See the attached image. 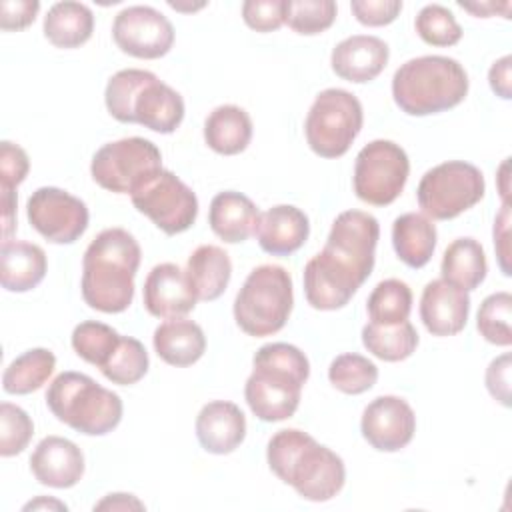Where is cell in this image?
<instances>
[{
    "instance_id": "2",
    "label": "cell",
    "mask_w": 512,
    "mask_h": 512,
    "mask_svg": "<svg viewBox=\"0 0 512 512\" xmlns=\"http://www.w3.org/2000/svg\"><path fill=\"white\" fill-rule=\"evenodd\" d=\"M270 470L310 502L332 500L346 482L342 458L298 428L278 430L266 448Z\"/></svg>"
},
{
    "instance_id": "46",
    "label": "cell",
    "mask_w": 512,
    "mask_h": 512,
    "mask_svg": "<svg viewBox=\"0 0 512 512\" xmlns=\"http://www.w3.org/2000/svg\"><path fill=\"white\" fill-rule=\"evenodd\" d=\"M508 224H510V208L508 204H502L500 214L494 220V246H496V254H498V264L504 276H510V266H508V258H510V246H508Z\"/></svg>"
},
{
    "instance_id": "9",
    "label": "cell",
    "mask_w": 512,
    "mask_h": 512,
    "mask_svg": "<svg viewBox=\"0 0 512 512\" xmlns=\"http://www.w3.org/2000/svg\"><path fill=\"white\" fill-rule=\"evenodd\" d=\"M484 192V176L474 164L448 160L422 176L416 198L424 216L432 220H452L478 204Z\"/></svg>"
},
{
    "instance_id": "5",
    "label": "cell",
    "mask_w": 512,
    "mask_h": 512,
    "mask_svg": "<svg viewBox=\"0 0 512 512\" xmlns=\"http://www.w3.org/2000/svg\"><path fill=\"white\" fill-rule=\"evenodd\" d=\"M468 94L464 66L448 56H418L404 62L392 78L396 106L410 116H428L458 106Z\"/></svg>"
},
{
    "instance_id": "38",
    "label": "cell",
    "mask_w": 512,
    "mask_h": 512,
    "mask_svg": "<svg viewBox=\"0 0 512 512\" xmlns=\"http://www.w3.org/2000/svg\"><path fill=\"white\" fill-rule=\"evenodd\" d=\"M510 316H512V296L510 292H494L484 298L478 310V332L480 336L496 346H510L512 344V330H510Z\"/></svg>"
},
{
    "instance_id": "36",
    "label": "cell",
    "mask_w": 512,
    "mask_h": 512,
    "mask_svg": "<svg viewBox=\"0 0 512 512\" xmlns=\"http://www.w3.org/2000/svg\"><path fill=\"white\" fill-rule=\"evenodd\" d=\"M328 380L336 390L354 396L370 390L376 384L378 368L366 356L348 352V354L336 356L330 362Z\"/></svg>"
},
{
    "instance_id": "17",
    "label": "cell",
    "mask_w": 512,
    "mask_h": 512,
    "mask_svg": "<svg viewBox=\"0 0 512 512\" xmlns=\"http://www.w3.org/2000/svg\"><path fill=\"white\" fill-rule=\"evenodd\" d=\"M198 298L186 270L172 262L156 264L144 280V308L156 318H182L194 310Z\"/></svg>"
},
{
    "instance_id": "11",
    "label": "cell",
    "mask_w": 512,
    "mask_h": 512,
    "mask_svg": "<svg viewBox=\"0 0 512 512\" xmlns=\"http://www.w3.org/2000/svg\"><path fill=\"white\" fill-rule=\"evenodd\" d=\"M372 274V266L324 244L304 266V294L316 310H338Z\"/></svg>"
},
{
    "instance_id": "20",
    "label": "cell",
    "mask_w": 512,
    "mask_h": 512,
    "mask_svg": "<svg viewBox=\"0 0 512 512\" xmlns=\"http://www.w3.org/2000/svg\"><path fill=\"white\" fill-rule=\"evenodd\" d=\"M390 48L378 36L354 34L338 42L332 50L330 64L336 76L348 82H370L388 64Z\"/></svg>"
},
{
    "instance_id": "39",
    "label": "cell",
    "mask_w": 512,
    "mask_h": 512,
    "mask_svg": "<svg viewBox=\"0 0 512 512\" xmlns=\"http://www.w3.org/2000/svg\"><path fill=\"white\" fill-rule=\"evenodd\" d=\"M416 32L430 46H454L462 38V28L454 14L440 4H426L416 16Z\"/></svg>"
},
{
    "instance_id": "22",
    "label": "cell",
    "mask_w": 512,
    "mask_h": 512,
    "mask_svg": "<svg viewBox=\"0 0 512 512\" xmlns=\"http://www.w3.org/2000/svg\"><path fill=\"white\" fill-rule=\"evenodd\" d=\"M254 234L264 252L272 256H290L308 240L310 222L300 208L278 204L260 214Z\"/></svg>"
},
{
    "instance_id": "18",
    "label": "cell",
    "mask_w": 512,
    "mask_h": 512,
    "mask_svg": "<svg viewBox=\"0 0 512 512\" xmlns=\"http://www.w3.org/2000/svg\"><path fill=\"white\" fill-rule=\"evenodd\" d=\"M470 314V296L466 290L446 282L432 280L424 286L420 298V320L432 336H454L464 330Z\"/></svg>"
},
{
    "instance_id": "26",
    "label": "cell",
    "mask_w": 512,
    "mask_h": 512,
    "mask_svg": "<svg viewBox=\"0 0 512 512\" xmlns=\"http://www.w3.org/2000/svg\"><path fill=\"white\" fill-rule=\"evenodd\" d=\"M186 276L198 300L212 302L222 296L232 276L230 256L214 244L198 246L186 264Z\"/></svg>"
},
{
    "instance_id": "35",
    "label": "cell",
    "mask_w": 512,
    "mask_h": 512,
    "mask_svg": "<svg viewBox=\"0 0 512 512\" xmlns=\"http://www.w3.org/2000/svg\"><path fill=\"white\" fill-rule=\"evenodd\" d=\"M118 342H120V334L112 326L96 322V320L80 322L72 330L74 352L82 360H86L88 364H94L98 368H102L110 360Z\"/></svg>"
},
{
    "instance_id": "19",
    "label": "cell",
    "mask_w": 512,
    "mask_h": 512,
    "mask_svg": "<svg viewBox=\"0 0 512 512\" xmlns=\"http://www.w3.org/2000/svg\"><path fill=\"white\" fill-rule=\"evenodd\" d=\"M30 470L44 486L72 488L84 474V454L68 438L46 436L30 456Z\"/></svg>"
},
{
    "instance_id": "10",
    "label": "cell",
    "mask_w": 512,
    "mask_h": 512,
    "mask_svg": "<svg viewBox=\"0 0 512 512\" xmlns=\"http://www.w3.org/2000/svg\"><path fill=\"white\" fill-rule=\"evenodd\" d=\"M162 170V154L154 142L130 136L104 144L92 156L90 174L98 186L114 194H132Z\"/></svg>"
},
{
    "instance_id": "8",
    "label": "cell",
    "mask_w": 512,
    "mask_h": 512,
    "mask_svg": "<svg viewBox=\"0 0 512 512\" xmlns=\"http://www.w3.org/2000/svg\"><path fill=\"white\" fill-rule=\"evenodd\" d=\"M364 112L360 100L342 88H326L312 102L304 134L310 150L322 158H340L360 134Z\"/></svg>"
},
{
    "instance_id": "12",
    "label": "cell",
    "mask_w": 512,
    "mask_h": 512,
    "mask_svg": "<svg viewBox=\"0 0 512 512\" xmlns=\"http://www.w3.org/2000/svg\"><path fill=\"white\" fill-rule=\"evenodd\" d=\"M410 162L404 148L392 140H372L356 156L354 192L372 206L392 204L404 190Z\"/></svg>"
},
{
    "instance_id": "30",
    "label": "cell",
    "mask_w": 512,
    "mask_h": 512,
    "mask_svg": "<svg viewBox=\"0 0 512 512\" xmlns=\"http://www.w3.org/2000/svg\"><path fill=\"white\" fill-rule=\"evenodd\" d=\"M94 14L80 2H56L44 16V36L58 48H76L90 40Z\"/></svg>"
},
{
    "instance_id": "40",
    "label": "cell",
    "mask_w": 512,
    "mask_h": 512,
    "mask_svg": "<svg viewBox=\"0 0 512 512\" xmlns=\"http://www.w3.org/2000/svg\"><path fill=\"white\" fill-rule=\"evenodd\" d=\"M34 434L30 416L16 404H0V454L4 458L20 454Z\"/></svg>"
},
{
    "instance_id": "7",
    "label": "cell",
    "mask_w": 512,
    "mask_h": 512,
    "mask_svg": "<svg viewBox=\"0 0 512 512\" xmlns=\"http://www.w3.org/2000/svg\"><path fill=\"white\" fill-rule=\"evenodd\" d=\"M292 276L278 264H262L244 280L234 300V320L254 338L276 334L292 312Z\"/></svg>"
},
{
    "instance_id": "37",
    "label": "cell",
    "mask_w": 512,
    "mask_h": 512,
    "mask_svg": "<svg viewBox=\"0 0 512 512\" xmlns=\"http://www.w3.org/2000/svg\"><path fill=\"white\" fill-rule=\"evenodd\" d=\"M336 20L332 0H284V22L298 34L312 36L328 30Z\"/></svg>"
},
{
    "instance_id": "25",
    "label": "cell",
    "mask_w": 512,
    "mask_h": 512,
    "mask_svg": "<svg viewBox=\"0 0 512 512\" xmlns=\"http://www.w3.org/2000/svg\"><path fill=\"white\" fill-rule=\"evenodd\" d=\"M154 350L170 366H190L198 362L206 350L202 328L188 318H168L154 330Z\"/></svg>"
},
{
    "instance_id": "27",
    "label": "cell",
    "mask_w": 512,
    "mask_h": 512,
    "mask_svg": "<svg viewBox=\"0 0 512 512\" xmlns=\"http://www.w3.org/2000/svg\"><path fill=\"white\" fill-rule=\"evenodd\" d=\"M392 246L406 266L422 268L434 254L436 226L424 214L406 212L392 224Z\"/></svg>"
},
{
    "instance_id": "43",
    "label": "cell",
    "mask_w": 512,
    "mask_h": 512,
    "mask_svg": "<svg viewBox=\"0 0 512 512\" xmlns=\"http://www.w3.org/2000/svg\"><path fill=\"white\" fill-rule=\"evenodd\" d=\"M352 14L364 26H386L402 10L400 0H352Z\"/></svg>"
},
{
    "instance_id": "21",
    "label": "cell",
    "mask_w": 512,
    "mask_h": 512,
    "mask_svg": "<svg viewBox=\"0 0 512 512\" xmlns=\"http://www.w3.org/2000/svg\"><path fill=\"white\" fill-rule=\"evenodd\" d=\"M246 436L244 412L228 400H214L202 406L196 416V438L210 454L234 452Z\"/></svg>"
},
{
    "instance_id": "41",
    "label": "cell",
    "mask_w": 512,
    "mask_h": 512,
    "mask_svg": "<svg viewBox=\"0 0 512 512\" xmlns=\"http://www.w3.org/2000/svg\"><path fill=\"white\" fill-rule=\"evenodd\" d=\"M30 160L28 154L14 142L4 140L0 144V190L14 192L28 176Z\"/></svg>"
},
{
    "instance_id": "13",
    "label": "cell",
    "mask_w": 512,
    "mask_h": 512,
    "mask_svg": "<svg viewBox=\"0 0 512 512\" xmlns=\"http://www.w3.org/2000/svg\"><path fill=\"white\" fill-rule=\"evenodd\" d=\"M130 198L134 208L168 236L188 230L198 216V198L192 188L164 168L132 192Z\"/></svg>"
},
{
    "instance_id": "4",
    "label": "cell",
    "mask_w": 512,
    "mask_h": 512,
    "mask_svg": "<svg viewBox=\"0 0 512 512\" xmlns=\"http://www.w3.org/2000/svg\"><path fill=\"white\" fill-rule=\"evenodd\" d=\"M104 102L118 122H136L160 134L174 132L184 118L182 96L156 74L140 68L116 72L106 84Z\"/></svg>"
},
{
    "instance_id": "42",
    "label": "cell",
    "mask_w": 512,
    "mask_h": 512,
    "mask_svg": "<svg viewBox=\"0 0 512 512\" xmlns=\"http://www.w3.org/2000/svg\"><path fill=\"white\" fill-rule=\"evenodd\" d=\"M242 18L256 32L278 30L284 24V0H246Z\"/></svg>"
},
{
    "instance_id": "6",
    "label": "cell",
    "mask_w": 512,
    "mask_h": 512,
    "mask_svg": "<svg viewBox=\"0 0 512 512\" xmlns=\"http://www.w3.org/2000/svg\"><path fill=\"white\" fill-rule=\"evenodd\" d=\"M46 406L72 430L86 436H104L122 420V400L82 372L58 374L46 390Z\"/></svg>"
},
{
    "instance_id": "3",
    "label": "cell",
    "mask_w": 512,
    "mask_h": 512,
    "mask_svg": "<svg viewBox=\"0 0 512 512\" xmlns=\"http://www.w3.org/2000/svg\"><path fill=\"white\" fill-rule=\"evenodd\" d=\"M252 366L244 398L254 416L264 422L290 418L300 404L302 386L310 376L306 354L292 344L272 342L258 348Z\"/></svg>"
},
{
    "instance_id": "23",
    "label": "cell",
    "mask_w": 512,
    "mask_h": 512,
    "mask_svg": "<svg viewBox=\"0 0 512 512\" xmlns=\"http://www.w3.org/2000/svg\"><path fill=\"white\" fill-rule=\"evenodd\" d=\"M260 212L256 204L236 190L218 192L210 202L208 222L212 232L228 244L248 240L258 224Z\"/></svg>"
},
{
    "instance_id": "15",
    "label": "cell",
    "mask_w": 512,
    "mask_h": 512,
    "mask_svg": "<svg viewBox=\"0 0 512 512\" xmlns=\"http://www.w3.org/2000/svg\"><path fill=\"white\" fill-rule=\"evenodd\" d=\"M112 38L124 54L154 60L170 52L174 28L170 20L152 6H128L116 14Z\"/></svg>"
},
{
    "instance_id": "32",
    "label": "cell",
    "mask_w": 512,
    "mask_h": 512,
    "mask_svg": "<svg viewBox=\"0 0 512 512\" xmlns=\"http://www.w3.org/2000/svg\"><path fill=\"white\" fill-rule=\"evenodd\" d=\"M54 366L56 356L48 348L26 350L6 366L2 388L8 394H30L52 376Z\"/></svg>"
},
{
    "instance_id": "29",
    "label": "cell",
    "mask_w": 512,
    "mask_h": 512,
    "mask_svg": "<svg viewBox=\"0 0 512 512\" xmlns=\"http://www.w3.org/2000/svg\"><path fill=\"white\" fill-rule=\"evenodd\" d=\"M440 272L446 282L466 292L478 288L488 272V262L482 244L470 236L456 238L444 250Z\"/></svg>"
},
{
    "instance_id": "1",
    "label": "cell",
    "mask_w": 512,
    "mask_h": 512,
    "mask_svg": "<svg viewBox=\"0 0 512 512\" xmlns=\"http://www.w3.org/2000/svg\"><path fill=\"white\" fill-rule=\"evenodd\" d=\"M140 244L124 228L102 230L82 258V298L106 314L124 312L134 298V276L140 266Z\"/></svg>"
},
{
    "instance_id": "31",
    "label": "cell",
    "mask_w": 512,
    "mask_h": 512,
    "mask_svg": "<svg viewBox=\"0 0 512 512\" xmlns=\"http://www.w3.org/2000/svg\"><path fill=\"white\" fill-rule=\"evenodd\" d=\"M364 348L386 362H400L412 356L418 346V332L412 322L404 320L398 324H366L362 328Z\"/></svg>"
},
{
    "instance_id": "24",
    "label": "cell",
    "mask_w": 512,
    "mask_h": 512,
    "mask_svg": "<svg viewBox=\"0 0 512 512\" xmlns=\"http://www.w3.org/2000/svg\"><path fill=\"white\" fill-rule=\"evenodd\" d=\"M46 254L38 244L6 240L0 250V282L8 292H28L46 276Z\"/></svg>"
},
{
    "instance_id": "33",
    "label": "cell",
    "mask_w": 512,
    "mask_h": 512,
    "mask_svg": "<svg viewBox=\"0 0 512 512\" xmlns=\"http://www.w3.org/2000/svg\"><path fill=\"white\" fill-rule=\"evenodd\" d=\"M368 316L374 324H398L408 320L412 310V290L398 278L376 284L366 302Z\"/></svg>"
},
{
    "instance_id": "34",
    "label": "cell",
    "mask_w": 512,
    "mask_h": 512,
    "mask_svg": "<svg viewBox=\"0 0 512 512\" xmlns=\"http://www.w3.org/2000/svg\"><path fill=\"white\" fill-rule=\"evenodd\" d=\"M150 360L144 344L132 336H120L110 360L100 368L102 374L118 386L136 384L148 372Z\"/></svg>"
},
{
    "instance_id": "45",
    "label": "cell",
    "mask_w": 512,
    "mask_h": 512,
    "mask_svg": "<svg viewBox=\"0 0 512 512\" xmlns=\"http://www.w3.org/2000/svg\"><path fill=\"white\" fill-rule=\"evenodd\" d=\"M486 388L502 406H510V354L494 358L486 370Z\"/></svg>"
},
{
    "instance_id": "28",
    "label": "cell",
    "mask_w": 512,
    "mask_h": 512,
    "mask_svg": "<svg viewBox=\"0 0 512 512\" xmlns=\"http://www.w3.org/2000/svg\"><path fill=\"white\" fill-rule=\"evenodd\" d=\"M204 140L208 148L218 154H240L252 140V120L248 112L234 104L214 108L204 122Z\"/></svg>"
},
{
    "instance_id": "14",
    "label": "cell",
    "mask_w": 512,
    "mask_h": 512,
    "mask_svg": "<svg viewBox=\"0 0 512 512\" xmlns=\"http://www.w3.org/2000/svg\"><path fill=\"white\" fill-rule=\"evenodd\" d=\"M26 216L30 226L54 244H72L88 228L86 204L70 192L42 186L28 198Z\"/></svg>"
},
{
    "instance_id": "48",
    "label": "cell",
    "mask_w": 512,
    "mask_h": 512,
    "mask_svg": "<svg viewBox=\"0 0 512 512\" xmlns=\"http://www.w3.org/2000/svg\"><path fill=\"white\" fill-rule=\"evenodd\" d=\"M94 510H144V504L132 496V494H108L104 500H100Z\"/></svg>"
},
{
    "instance_id": "44",
    "label": "cell",
    "mask_w": 512,
    "mask_h": 512,
    "mask_svg": "<svg viewBox=\"0 0 512 512\" xmlns=\"http://www.w3.org/2000/svg\"><path fill=\"white\" fill-rule=\"evenodd\" d=\"M40 10L38 0H2L0 2V28L22 30L30 26Z\"/></svg>"
},
{
    "instance_id": "16",
    "label": "cell",
    "mask_w": 512,
    "mask_h": 512,
    "mask_svg": "<svg viewBox=\"0 0 512 512\" xmlns=\"http://www.w3.org/2000/svg\"><path fill=\"white\" fill-rule=\"evenodd\" d=\"M364 440L380 452H398L410 444L416 432L412 406L400 396H378L362 412Z\"/></svg>"
},
{
    "instance_id": "47",
    "label": "cell",
    "mask_w": 512,
    "mask_h": 512,
    "mask_svg": "<svg viewBox=\"0 0 512 512\" xmlns=\"http://www.w3.org/2000/svg\"><path fill=\"white\" fill-rule=\"evenodd\" d=\"M510 62L512 58L506 54L500 60H496L490 70H488V82L490 88L494 90L496 96L510 100L512 98V88H510Z\"/></svg>"
},
{
    "instance_id": "49",
    "label": "cell",
    "mask_w": 512,
    "mask_h": 512,
    "mask_svg": "<svg viewBox=\"0 0 512 512\" xmlns=\"http://www.w3.org/2000/svg\"><path fill=\"white\" fill-rule=\"evenodd\" d=\"M38 508H56V510H66L68 506L66 504H62V502H58V500H52V498H36V500H32V502H28L26 506H24V510H38Z\"/></svg>"
}]
</instances>
